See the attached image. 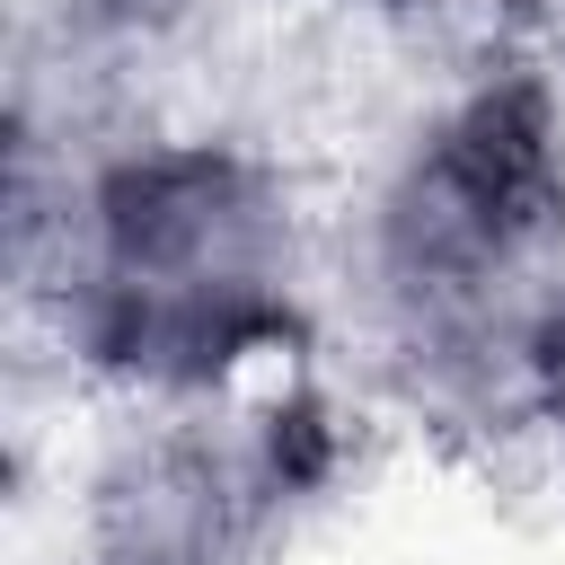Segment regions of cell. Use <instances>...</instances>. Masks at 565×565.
Wrapping results in <instances>:
<instances>
[{"mask_svg":"<svg viewBox=\"0 0 565 565\" xmlns=\"http://www.w3.org/2000/svg\"><path fill=\"white\" fill-rule=\"evenodd\" d=\"M318 9H344V18H424L441 0H318Z\"/></svg>","mask_w":565,"mask_h":565,"instance_id":"8992f818","label":"cell"},{"mask_svg":"<svg viewBox=\"0 0 565 565\" xmlns=\"http://www.w3.org/2000/svg\"><path fill=\"white\" fill-rule=\"evenodd\" d=\"M327 300L362 380L450 441H530L565 318V97L521 44L450 79L327 230Z\"/></svg>","mask_w":565,"mask_h":565,"instance_id":"6da1fadb","label":"cell"},{"mask_svg":"<svg viewBox=\"0 0 565 565\" xmlns=\"http://www.w3.org/2000/svg\"><path fill=\"white\" fill-rule=\"evenodd\" d=\"M9 282L97 397H212L300 371L335 327L327 230L230 132H132L79 177H9Z\"/></svg>","mask_w":565,"mask_h":565,"instance_id":"7a4b0ae2","label":"cell"},{"mask_svg":"<svg viewBox=\"0 0 565 565\" xmlns=\"http://www.w3.org/2000/svg\"><path fill=\"white\" fill-rule=\"evenodd\" d=\"M203 0H18L9 9V62H53L79 79L141 88Z\"/></svg>","mask_w":565,"mask_h":565,"instance_id":"277c9868","label":"cell"},{"mask_svg":"<svg viewBox=\"0 0 565 565\" xmlns=\"http://www.w3.org/2000/svg\"><path fill=\"white\" fill-rule=\"evenodd\" d=\"M353 424L309 371L132 397L71 486V565H291L353 477Z\"/></svg>","mask_w":565,"mask_h":565,"instance_id":"3957f363","label":"cell"},{"mask_svg":"<svg viewBox=\"0 0 565 565\" xmlns=\"http://www.w3.org/2000/svg\"><path fill=\"white\" fill-rule=\"evenodd\" d=\"M530 441H539V459H547V477H556V494H565V318H556V335H547V362H539Z\"/></svg>","mask_w":565,"mask_h":565,"instance_id":"5b68a950","label":"cell"}]
</instances>
